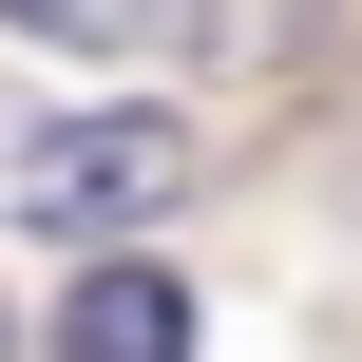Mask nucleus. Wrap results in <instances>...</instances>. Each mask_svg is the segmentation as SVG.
I'll return each instance as SVG.
<instances>
[{"instance_id": "obj_1", "label": "nucleus", "mask_w": 362, "mask_h": 362, "mask_svg": "<svg viewBox=\"0 0 362 362\" xmlns=\"http://www.w3.org/2000/svg\"><path fill=\"white\" fill-rule=\"evenodd\" d=\"M191 191V134L172 115H38L0 153V229H153Z\"/></svg>"}, {"instance_id": "obj_2", "label": "nucleus", "mask_w": 362, "mask_h": 362, "mask_svg": "<svg viewBox=\"0 0 362 362\" xmlns=\"http://www.w3.org/2000/svg\"><path fill=\"white\" fill-rule=\"evenodd\" d=\"M57 362H191V286L134 267V248H95L76 305H57Z\"/></svg>"}, {"instance_id": "obj_3", "label": "nucleus", "mask_w": 362, "mask_h": 362, "mask_svg": "<svg viewBox=\"0 0 362 362\" xmlns=\"http://www.w3.org/2000/svg\"><path fill=\"white\" fill-rule=\"evenodd\" d=\"M19 38H57V57H134L153 38V0H0Z\"/></svg>"}, {"instance_id": "obj_4", "label": "nucleus", "mask_w": 362, "mask_h": 362, "mask_svg": "<svg viewBox=\"0 0 362 362\" xmlns=\"http://www.w3.org/2000/svg\"><path fill=\"white\" fill-rule=\"evenodd\" d=\"M286 19H325V0H191V57H210V76H248Z\"/></svg>"}]
</instances>
